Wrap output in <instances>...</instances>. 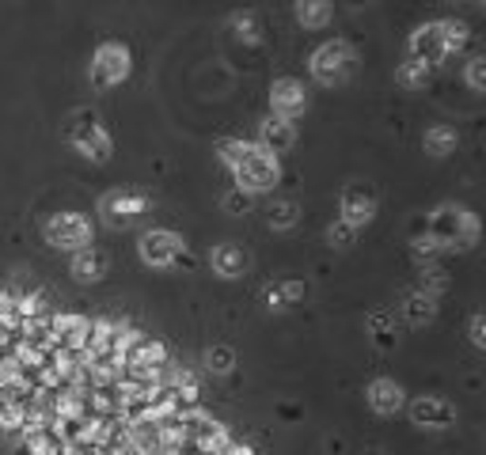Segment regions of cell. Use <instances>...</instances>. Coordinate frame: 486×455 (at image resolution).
Instances as JSON below:
<instances>
[{
    "label": "cell",
    "mask_w": 486,
    "mask_h": 455,
    "mask_svg": "<svg viewBox=\"0 0 486 455\" xmlns=\"http://www.w3.org/2000/svg\"><path fill=\"white\" fill-rule=\"evenodd\" d=\"M430 235L437 240V247H460V251H468L479 240V221H475V213L468 205L445 202V205H437L433 216H430Z\"/></svg>",
    "instance_id": "6da1fadb"
},
{
    "label": "cell",
    "mask_w": 486,
    "mask_h": 455,
    "mask_svg": "<svg viewBox=\"0 0 486 455\" xmlns=\"http://www.w3.org/2000/svg\"><path fill=\"white\" fill-rule=\"evenodd\" d=\"M232 175H236V190H243V193H266V190L278 186L282 167H278V156H273V152H266L263 144H251L243 152V160L232 167Z\"/></svg>",
    "instance_id": "7a4b0ae2"
},
{
    "label": "cell",
    "mask_w": 486,
    "mask_h": 455,
    "mask_svg": "<svg viewBox=\"0 0 486 455\" xmlns=\"http://www.w3.org/2000/svg\"><path fill=\"white\" fill-rule=\"evenodd\" d=\"M65 137H69V144L80 152L84 160H95V163H107L111 152H114L111 134L103 129V122L92 111H76L69 118V125H65Z\"/></svg>",
    "instance_id": "3957f363"
},
{
    "label": "cell",
    "mask_w": 486,
    "mask_h": 455,
    "mask_svg": "<svg viewBox=\"0 0 486 455\" xmlns=\"http://www.w3.org/2000/svg\"><path fill=\"white\" fill-rule=\"evenodd\" d=\"M141 262L144 266H156V270H167V266H190V254H186V243L183 235L167 232V228H149L141 235Z\"/></svg>",
    "instance_id": "277c9868"
},
{
    "label": "cell",
    "mask_w": 486,
    "mask_h": 455,
    "mask_svg": "<svg viewBox=\"0 0 486 455\" xmlns=\"http://www.w3.org/2000/svg\"><path fill=\"white\" fill-rule=\"evenodd\" d=\"M308 69H312V76L320 80V84H327V88L342 84V80L353 73V50H350V42H342V38L323 42V46L312 54Z\"/></svg>",
    "instance_id": "5b68a950"
},
{
    "label": "cell",
    "mask_w": 486,
    "mask_h": 455,
    "mask_svg": "<svg viewBox=\"0 0 486 455\" xmlns=\"http://www.w3.org/2000/svg\"><path fill=\"white\" fill-rule=\"evenodd\" d=\"M42 235H46L50 247L73 254L80 247H92V221L84 213H54L46 228H42Z\"/></svg>",
    "instance_id": "8992f818"
},
{
    "label": "cell",
    "mask_w": 486,
    "mask_h": 455,
    "mask_svg": "<svg viewBox=\"0 0 486 455\" xmlns=\"http://www.w3.org/2000/svg\"><path fill=\"white\" fill-rule=\"evenodd\" d=\"M134 61H130V50L122 46V42H103V46L95 50L92 57V84L95 88H114V84H122L125 76H130Z\"/></svg>",
    "instance_id": "52a82bcc"
},
{
    "label": "cell",
    "mask_w": 486,
    "mask_h": 455,
    "mask_svg": "<svg viewBox=\"0 0 486 455\" xmlns=\"http://www.w3.org/2000/svg\"><path fill=\"white\" fill-rule=\"evenodd\" d=\"M149 209V198L144 193H134V190H107L99 198V221L107 228H130L137 216Z\"/></svg>",
    "instance_id": "ba28073f"
},
{
    "label": "cell",
    "mask_w": 486,
    "mask_h": 455,
    "mask_svg": "<svg viewBox=\"0 0 486 455\" xmlns=\"http://www.w3.org/2000/svg\"><path fill=\"white\" fill-rule=\"evenodd\" d=\"M304 106H308V92H304L301 80H293V76L273 80V88H270V114L293 122V118L304 114Z\"/></svg>",
    "instance_id": "9c48e42d"
},
{
    "label": "cell",
    "mask_w": 486,
    "mask_h": 455,
    "mask_svg": "<svg viewBox=\"0 0 486 455\" xmlns=\"http://www.w3.org/2000/svg\"><path fill=\"white\" fill-rule=\"evenodd\" d=\"M411 421L422 429H449L456 421V406L441 395H422L411 402Z\"/></svg>",
    "instance_id": "30bf717a"
},
{
    "label": "cell",
    "mask_w": 486,
    "mask_h": 455,
    "mask_svg": "<svg viewBox=\"0 0 486 455\" xmlns=\"http://www.w3.org/2000/svg\"><path fill=\"white\" fill-rule=\"evenodd\" d=\"M411 57L414 61H426L430 69L441 64L449 57V46H445V35H441V24H426L411 35Z\"/></svg>",
    "instance_id": "8fae6325"
},
{
    "label": "cell",
    "mask_w": 486,
    "mask_h": 455,
    "mask_svg": "<svg viewBox=\"0 0 486 455\" xmlns=\"http://www.w3.org/2000/svg\"><path fill=\"white\" fill-rule=\"evenodd\" d=\"M338 209H342V221L346 224L362 228V224H369L372 216H376V198H372L365 186H346L342 198H338Z\"/></svg>",
    "instance_id": "7c38bea8"
},
{
    "label": "cell",
    "mask_w": 486,
    "mask_h": 455,
    "mask_svg": "<svg viewBox=\"0 0 486 455\" xmlns=\"http://www.w3.org/2000/svg\"><path fill=\"white\" fill-rule=\"evenodd\" d=\"M88 331H92V322L84 315H57L54 319V345H61V350H69V353H84Z\"/></svg>",
    "instance_id": "4fadbf2b"
},
{
    "label": "cell",
    "mask_w": 486,
    "mask_h": 455,
    "mask_svg": "<svg viewBox=\"0 0 486 455\" xmlns=\"http://www.w3.org/2000/svg\"><path fill=\"white\" fill-rule=\"evenodd\" d=\"M365 399H369V406L376 410V414H384V418L399 414V410H403V402H407V395H403V387H399L395 380H388V376H380V380H372V383L365 387Z\"/></svg>",
    "instance_id": "5bb4252c"
},
{
    "label": "cell",
    "mask_w": 486,
    "mask_h": 455,
    "mask_svg": "<svg viewBox=\"0 0 486 455\" xmlns=\"http://www.w3.org/2000/svg\"><path fill=\"white\" fill-rule=\"evenodd\" d=\"M259 144L266 148V152H289L293 144H297V125H293L289 118H278V114H270V118H263L259 122Z\"/></svg>",
    "instance_id": "9a60e30c"
},
{
    "label": "cell",
    "mask_w": 486,
    "mask_h": 455,
    "mask_svg": "<svg viewBox=\"0 0 486 455\" xmlns=\"http://www.w3.org/2000/svg\"><path fill=\"white\" fill-rule=\"evenodd\" d=\"M209 266H213V273H221L224 281H236V277L247 273L251 258L240 243H217L213 251H209Z\"/></svg>",
    "instance_id": "2e32d148"
},
{
    "label": "cell",
    "mask_w": 486,
    "mask_h": 455,
    "mask_svg": "<svg viewBox=\"0 0 486 455\" xmlns=\"http://www.w3.org/2000/svg\"><path fill=\"white\" fill-rule=\"evenodd\" d=\"M69 273L80 281V285H92V281H99L103 273H107V254L95 251V247H80L69 254Z\"/></svg>",
    "instance_id": "e0dca14e"
},
{
    "label": "cell",
    "mask_w": 486,
    "mask_h": 455,
    "mask_svg": "<svg viewBox=\"0 0 486 455\" xmlns=\"http://www.w3.org/2000/svg\"><path fill=\"white\" fill-rule=\"evenodd\" d=\"M266 303L270 312H282V308H293V303L304 300V281H273V285H266Z\"/></svg>",
    "instance_id": "ac0fdd59"
},
{
    "label": "cell",
    "mask_w": 486,
    "mask_h": 455,
    "mask_svg": "<svg viewBox=\"0 0 486 455\" xmlns=\"http://www.w3.org/2000/svg\"><path fill=\"white\" fill-rule=\"evenodd\" d=\"M437 315V296H430V292H411L407 300H403V319L411 322V327H422V322H430Z\"/></svg>",
    "instance_id": "d6986e66"
},
{
    "label": "cell",
    "mask_w": 486,
    "mask_h": 455,
    "mask_svg": "<svg viewBox=\"0 0 486 455\" xmlns=\"http://www.w3.org/2000/svg\"><path fill=\"white\" fill-rule=\"evenodd\" d=\"M297 24L301 27H327L331 24V0H297Z\"/></svg>",
    "instance_id": "ffe728a7"
},
{
    "label": "cell",
    "mask_w": 486,
    "mask_h": 455,
    "mask_svg": "<svg viewBox=\"0 0 486 455\" xmlns=\"http://www.w3.org/2000/svg\"><path fill=\"white\" fill-rule=\"evenodd\" d=\"M422 144H426L430 156H449V152L456 148V129L452 125H433V129H426Z\"/></svg>",
    "instance_id": "44dd1931"
},
{
    "label": "cell",
    "mask_w": 486,
    "mask_h": 455,
    "mask_svg": "<svg viewBox=\"0 0 486 455\" xmlns=\"http://www.w3.org/2000/svg\"><path fill=\"white\" fill-rule=\"evenodd\" d=\"M395 80L403 84V88H422V84L430 80V64H426V61H414V57H407V61L395 69Z\"/></svg>",
    "instance_id": "7402d4cb"
},
{
    "label": "cell",
    "mask_w": 486,
    "mask_h": 455,
    "mask_svg": "<svg viewBox=\"0 0 486 455\" xmlns=\"http://www.w3.org/2000/svg\"><path fill=\"white\" fill-rule=\"evenodd\" d=\"M205 368L217 376H228L232 368H236V350L232 345H209L205 350Z\"/></svg>",
    "instance_id": "603a6c76"
},
{
    "label": "cell",
    "mask_w": 486,
    "mask_h": 455,
    "mask_svg": "<svg viewBox=\"0 0 486 455\" xmlns=\"http://www.w3.org/2000/svg\"><path fill=\"white\" fill-rule=\"evenodd\" d=\"M266 221H270V228H293L301 221V205L297 202H273L270 209H266Z\"/></svg>",
    "instance_id": "cb8c5ba5"
},
{
    "label": "cell",
    "mask_w": 486,
    "mask_h": 455,
    "mask_svg": "<svg viewBox=\"0 0 486 455\" xmlns=\"http://www.w3.org/2000/svg\"><path fill=\"white\" fill-rule=\"evenodd\" d=\"M228 27L236 31V38H243V42H255L259 38V19L251 15V12H232Z\"/></svg>",
    "instance_id": "d4e9b609"
},
{
    "label": "cell",
    "mask_w": 486,
    "mask_h": 455,
    "mask_svg": "<svg viewBox=\"0 0 486 455\" xmlns=\"http://www.w3.org/2000/svg\"><path fill=\"white\" fill-rule=\"evenodd\" d=\"M353 235H357V228L346 224L342 216H338V221L327 228V243H331V247H350V243H353Z\"/></svg>",
    "instance_id": "484cf974"
},
{
    "label": "cell",
    "mask_w": 486,
    "mask_h": 455,
    "mask_svg": "<svg viewBox=\"0 0 486 455\" xmlns=\"http://www.w3.org/2000/svg\"><path fill=\"white\" fill-rule=\"evenodd\" d=\"M441 35H445V46H449V54H452V50H460L463 42H468V27H463L460 19H445V24H441Z\"/></svg>",
    "instance_id": "4316f807"
},
{
    "label": "cell",
    "mask_w": 486,
    "mask_h": 455,
    "mask_svg": "<svg viewBox=\"0 0 486 455\" xmlns=\"http://www.w3.org/2000/svg\"><path fill=\"white\" fill-rule=\"evenodd\" d=\"M463 76H468V84H471L475 92H486V54L471 57L468 61V73H463Z\"/></svg>",
    "instance_id": "83f0119b"
},
{
    "label": "cell",
    "mask_w": 486,
    "mask_h": 455,
    "mask_svg": "<svg viewBox=\"0 0 486 455\" xmlns=\"http://www.w3.org/2000/svg\"><path fill=\"white\" fill-rule=\"evenodd\" d=\"M468 334H471V341L479 345V350H486V312H479V315L471 319V327H468Z\"/></svg>",
    "instance_id": "f1b7e54d"
},
{
    "label": "cell",
    "mask_w": 486,
    "mask_h": 455,
    "mask_svg": "<svg viewBox=\"0 0 486 455\" xmlns=\"http://www.w3.org/2000/svg\"><path fill=\"white\" fill-rule=\"evenodd\" d=\"M247 202H251V193H243V190H232L228 198H224V209H232V213H240V209H247Z\"/></svg>",
    "instance_id": "f546056e"
},
{
    "label": "cell",
    "mask_w": 486,
    "mask_h": 455,
    "mask_svg": "<svg viewBox=\"0 0 486 455\" xmlns=\"http://www.w3.org/2000/svg\"><path fill=\"white\" fill-rule=\"evenodd\" d=\"M482 5H486V0H482Z\"/></svg>",
    "instance_id": "4dcf8cb0"
}]
</instances>
